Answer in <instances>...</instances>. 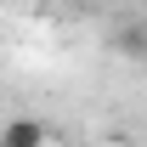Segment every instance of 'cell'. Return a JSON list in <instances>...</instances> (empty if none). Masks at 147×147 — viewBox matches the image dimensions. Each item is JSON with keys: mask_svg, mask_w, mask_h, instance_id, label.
I'll use <instances>...</instances> for the list:
<instances>
[{"mask_svg": "<svg viewBox=\"0 0 147 147\" xmlns=\"http://www.w3.org/2000/svg\"><path fill=\"white\" fill-rule=\"evenodd\" d=\"M0 147H45V125L40 119H6Z\"/></svg>", "mask_w": 147, "mask_h": 147, "instance_id": "6da1fadb", "label": "cell"}, {"mask_svg": "<svg viewBox=\"0 0 147 147\" xmlns=\"http://www.w3.org/2000/svg\"><path fill=\"white\" fill-rule=\"evenodd\" d=\"M119 45H125L130 57H147V28H142V23H130L125 34H119Z\"/></svg>", "mask_w": 147, "mask_h": 147, "instance_id": "7a4b0ae2", "label": "cell"}]
</instances>
